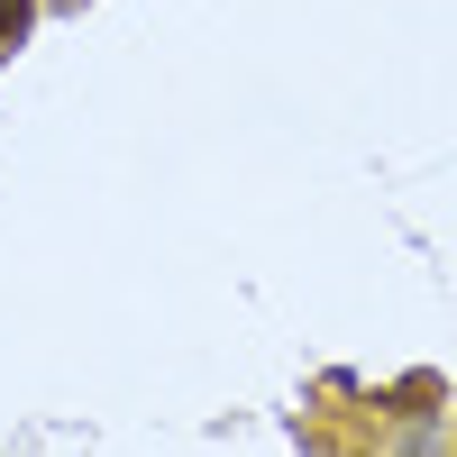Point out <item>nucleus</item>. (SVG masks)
Returning <instances> with one entry per match:
<instances>
[{
	"mask_svg": "<svg viewBox=\"0 0 457 457\" xmlns=\"http://www.w3.org/2000/svg\"><path fill=\"white\" fill-rule=\"evenodd\" d=\"M28 28V0H0V37H19Z\"/></svg>",
	"mask_w": 457,
	"mask_h": 457,
	"instance_id": "obj_1",
	"label": "nucleus"
}]
</instances>
